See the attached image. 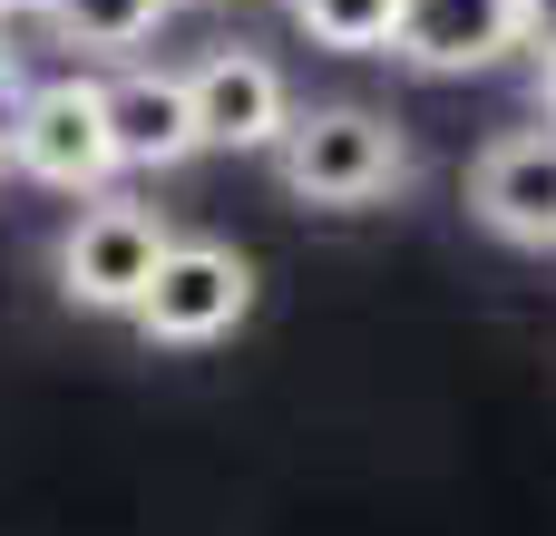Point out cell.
<instances>
[{
  "label": "cell",
  "instance_id": "obj_8",
  "mask_svg": "<svg viewBox=\"0 0 556 536\" xmlns=\"http://www.w3.org/2000/svg\"><path fill=\"white\" fill-rule=\"evenodd\" d=\"M108 137H117V166H147V176L186 166L205 146L195 98H186V68H117L108 78Z\"/></svg>",
  "mask_w": 556,
  "mask_h": 536
},
{
  "label": "cell",
  "instance_id": "obj_15",
  "mask_svg": "<svg viewBox=\"0 0 556 536\" xmlns=\"http://www.w3.org/2000/svg\"><path fill=\"white\" fill-rule=\"evenodd\" d=\"M0 59H10V49H0Z\"/></svg>",
  "mask_w": 556,
  "mask_h": 536
},
{
  "label": "cell",
  "instance_id": "obj_13",
  "mask_svg": "<svg viewBox=\"0 0 556 536\" xmlns=\"http://www.w3.org/2000/svg\"><path fill=\"white\" fill-rule=\"evenodd\" d=\"M20 10H49V0H0V20H20Z\"/></svg>",
  "mask_w": 556,
  "mask_h": 536
},
{
  "label": "cell",
  "instance_id": "obj_11",
  "mask_svg": "<svg viewBox=\"0 0 556 536\" xmlns=\"http://www.w3.org/2000/svg\"><path fill=\"white\" fill-rule=\"evenodd\" d=\"M20 107H29V88L10 78V59H0V166L20 156Z\"/></svg>",
  "mask_w": 556,
  "mask_h": 536
},
{
  "label": "cell",
  "instance_id": "obj_3",
  "mask_svg": "<svg viewBox=\"0 0 556 536\" xmlns=\"http://www.w3.org/2000/svg\"><path fill=\"white\" fill-rule=\"evenodd\" d=\"M166 225L137 205V195H98V205H78V225L59 234V293L78 303V312H137L147 303V283H156V264H166Z\"/></svg>",
  "mask_w": 556,
  "mask_h": 536
},
{
  "label": "cell",
  "instance_id": "obj_4",
  "mask_svg": "<svg viewBox=\"0 0 556 536\" xmlns=\"http://www.w3.org/2000/svg\"><path fill=\"white\" fill-rule=\"evenodd\" d=\"M20 176L59 186V195H98L117 176V137H108V78H39L20 107Z\"/></svg>",
  "mask_w": 556,
  "mask_h": 536
},
{
  "label": "cell",
  "instance_id": "obj_6",
  "mask_svg": "<svg viewBox=\"0 0 556 536\" xmlns=\"http://www.w3.org/2000/svg\"><path fill=\"white\" fill-rule=\"evenodd\" d=\"M469 215H479L498 244L547 254L556 244V127H508V137L479 146V166H469Z\"/></svg>",
  "mask_w": 556,
  "mask_h": 536
},
{
  "label": "cell",
  "instance_id": "obj_7",
  "mask_svg": "<svg viewBox=\"0 0 556 536\" xmlns=\"http://www.w3.org/2000/svg\"><path fill=\"white\" fill-rule=\"evenodd\" d=\"M186 98H195L205 146H235V156H254V146L274 156V137L293 127V88L264 49H205L186 68Z\"/></svg>",
  "mask_w": 556,
  "mask_h": 536
},
{
  "label": "cell",
  "instance_id": "obj_9",
  "mask_svg": "<svg viewBox=\"0 0 556 536\" xmlns=\"http://www.w3.org/2000/svg\"><path fill=\"white\" fill-rule=\"evenodd\" d=\"M293 29L313 49H342V59H391L401 0H293Z\"/></svg>",
  "mask_w": 556,
  "mask_h": 536
},
{
  "label": "cell",
  "instance_id": "obj_12",
  "mask_svg": "<svg viewBox=\"0 0 556 536\" xmlns=\"http://www.w3.org/2000/svg\"><path fill=\"white\" fill-rule=\"evenodd\" d=\"M538 117H547V127H556V39H547V49H538Z\"/></svg>",
  "mask_w": 556,
  "mask_h": 536
},
{
  "label": "cell",
  "instance_id": "obj_5",
  "mask_svg": "<svg viewBox=\"0 0 556 536\" xmlns=\"http://www.w3.org/2000/svg\"><path fill=\"white\" fill-rule=\"evenodd\" d=\"M538 29H547V0H401L391 59H410L430 78H459V68H498Z\"/></svg>",
  "mask_w": 556,
  "mask_h": 536
},
{
  "label": "cell",
  "instance_id": "obj_10",
  "mask_svg": "<svg viewBox=\"0 0 556 536\" xmlns=\"http://www.w3.org/2000/svg\"><path fill=\"white\" fill-rule=\"evenodd\" d=\"M166 10H176V0H49L59 39H68V49H98V59L147 49V39L166 29Z\"/></svg>",
  "mask_w": 556,
  "mask_h": 536
},
{
  "label": "cell",
  "instance_id": "obj_2",
  "mask_svg": "<svg viewBox=\"0 0 556 536\" xmlns=\"http://www.w3.org/2000/svg\"><path fill=\"white\" fill-rule=\"evenodd\" d=\"M244 312H254V264H244L235 244L176 234L166 264H156V283H147V303H137L127 322H137L156 352H205V342H225Z\"/></svg>",
  "mask_w": 556,
  "mask_h": 536
},
{
  "label": "cell",
  "instance_id": "obj_1",
  "mask_svg": "<svg viewBox=\"0 0 556 536\" xmlns=\"http://www.w3.org/2000/svg\"><path fill=\"white\" fill-rule=\"evenodd\" d=\"M274 176H283L293 205L352 215V205H391L420 176V156H410V137L381 107H313V117H293L274 137Z\"/></svg>",
  "mask_w": 556,
  "mask_h": 536
},
{
  "label": "cell",
  "instance_id": "obj_14",
  "mask_svg": "<svg viewBox=\"0 0 556 536\" xmlns=\"http://www.w3.org/2000/svg\"><path fill=\"white\" fill-rule=\"evenodd\" d=\"M176 10H195V0H176Z\"/></svg>",
  "mask_w": 556,
  "mask_h": 536
}]
</instances>
